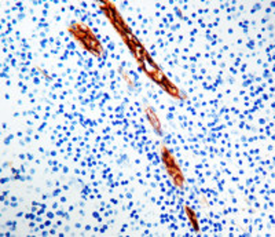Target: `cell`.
<instances>
[{
    "instance_id": "6da1fadb",
    "label": "cell",
    "mask_w": 275,
    "mask_h": 237,
    "mask_svg": "<svg viewBox=\"0 0 275 237\" xmlns=\"http://www.w3.org/2000/svg\"><path fill=\"white\" fill-rule=\"evenodd\" d=\"M147 113H149V116H150V121H152V124L154 125V127H156L157 130H158V128H160V124L157 123V117H156V115H154V113H153L152 110H150V109L147 110Z\"/></svg>"
}]
</instances>
